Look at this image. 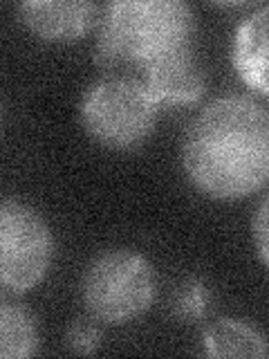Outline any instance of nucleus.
<instances>
[{
    "instance_id": "obj_7",
    "label": "nucleus",
    "mask_w": 269,
    "mask_h": 359,
    "mask_svg": "<svg viewBox=\"0 0 269 359\" xmlns=\"http://www.w3.org/2000/svg\"><path fill=\"white\" fill-rule=\"evenodd\" d=\"M18 16L34 36L50 43H72L99 25V5L85 0H29Z\"/></svg>"
},
{
    "instance_id": "obj_12",
    "label": "nucleus",
    "mask_w": 269,
    "mask_h": 359,
    "mask_svg": "<svg viewBox=\"0 0 269 359\" xmlns=\"http://www.w3.org/2000/svg\"><path fill=\"white\" fill-rule=\"evenodd\" d=\"M65 346L74 355H95L101 346V330L95 321L90 319H76L67 325L65 332Z\"/></svg>"
},
{
    "instance_id": "obj_13",
    "label": "nucleus",
    "mask_w": 269,
    "mask_h": 359,
    "mask_svg": "<svg viewBox=\"0 0 269 359\" xmlns=\"http://www.w3.org/2000/svg\"><path fill=\"white\" fill-rule=\"evenodd\" d=\"M254 243L261 261L269 267V196L263 198V202L256 209L254 216Z\"/></svg>"
},
{
    "instance_id": "obj_9",
    "label": "nucleus",
    "mask_w": 269,
    "mask_h": 359,
    "mask_svg": "<svg viewBox=\"0 0 269 359\" xmlns=\"http://www.w3.org/2000/svg\"><path fill=\"white\" fill-rule=\"evenodd\" d=\"M205 351L209 357H242L261 359L269 355L267 337L251 323L238 319H216L205 328Z\"/></svg>"
},
{
    "instance_id": "obj_11",
    "label": "nucleus",
    "mask_w": 269,
    "mask_h": 359,
    "mask_svg": "<svg viewBox=\"0 0 269 359\" xmlns=\"http://www.w3.org/2000/svg\"><path fill=\"white\" fill-rule=\"evenodd\" d=\"M207 287L200 280H186L184 285H179L173 299V310L182 321H198L207 310Z\"/></svg>"
},
{
    "instance_id": "obj_8",
    "label": "nucleus",
    "mask_w": 269,
    "mask_h": 359,
    "mask_svg": "<svg viewBox=\"0 0 269 359\" xmlns=\"http://www.w3.org/2000/svg\"><path fill=\"white\" fill-rule=\"evenodd\" d=\"M231 63L247 88L269 97V7L254 11L238 25Z\"/></svg>"
},
{
    "instance_id": "obj_5",
    "label": "nucleus",
    "mask_w": 269,
    "mask_h": 359,
    "mask_svg": "<svg viewBox=\"0 0 269 359\" xmlns=\"http://www.w3.org/2000/svg\"><path fill=\"white\" fill-rule=\"evenodd\" d=\"M54 254L50 227L39 211L7 198L0 205V283L25 294L48 274Z\"/></svg>"
},
{
    "instance_id": "obj_1",
    "label": "nucleus",
    "mask_w": 269,
    "mask_h": 359,
    "mask_svg": "<svg viewBox=\"0 0 269 359\" xmlns=\"http://www.w3.org/2000/svg\"><path fill=\"white\" fill-rule=\"evenodd\" d=\"M191 184L213 200H242L269 184V108L244 95L200 112L182 144Z\"/></svg>"
},
{
    "instance_id": "obj_3",
    "label": "nucleus",
    "mask_w": 269,
    "mask_h": 359,
    "mask_svg": "<svg viewBox=\"0 0 269 359\" xmlns=\"http://www.w3.org/2000/svg\"><path fill=\"white\" fill-rule=\"evenodd\" d=\"M157 106L139 79H104L88 88L81 101V123L97 144L110 151H132L151 137Z\"/></svg>"
},
{
    "instance_id": "obj_6",
    "label": "nucleus",
    "mask_w": 269,
    "mask_h": 359,
    "mask_svg": "<svg viewBox=\"0 0 269 359\" xmlns=\"http://www.w3.org/2000/svg\"><path fill=\"white\" fill-rule=\"evenodd\" d=\"M142 72V81L157 106L195 104L207 90V67L191 45L144 65Z\"/></svg>"
},
{
    "instance_id": "obj_4",
    "label": "nucleus",
    "mask_w": 269,
    "mask_h": 359,
    "mask_svg": "<svg viewBox=\"0 0 269 359\" xmlns=\"http://www.w3.org/2000/svg\"><path fill=\"white\" fill-rule=\"evenodd\" d=\"M88 312L104 323H126L153 306L155 272L137 252L112 250L88 265L81 283Z\"/></svg>"
},
{
    "instance_id": "obj_10",
    "label": "nucleus",
    "mask_w": 269,
    "mask_h": 359,
    "mask_svg": "<svg viewBox=\"0 0 269 359\" xmlns=\"http://www.w3.org/2000/svg\"><path fill=\"white\" fill-rule=\"evenodd\" d=\"M39 348V328L32 314L18 303L0 306V357L27 359Z\"/></svg>"
},
{
    "instance_id": "obj_2",
    "label": "nucleus",
    "mask_w": 269,
    "mask_h": 359,
    "mask_svg": "<svg viewBox=\"0 0 269 359\" xmlns=\"http://www.w3.org/2000/svg\"><path fill=\"white\" fill-rule=\"evenodd\" d=\"M193 32V11L182 0H119L97 25L95 59L101 67H144L188 48Z\"/></svg>"
}]
</instances>
